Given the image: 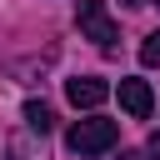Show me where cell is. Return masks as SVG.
<instances>
[{
    "instance_id": "6da1fadb",
    "label": "cell",
    "mask_w": 160,
    "mask_h": 160,
    "mask_svg": "<svg viewBox=\"0 0 160 160\" xmlns=\"http://www.w3.org/2000/svg\"><path fill=\"white\" fill-rule=\"evenodd\" d=\"M115 140H120V125H115V120H100V115L75 120V125L65 130V145H70L75 155H105V150H115Z\"/></svg>"
},
{
    "instance_id": "7a4b0ae2",
    "label": "cell",
    "mask_w": 160,
    "mask_h": 160,
    "mask_svg": "<svg viewBox=\"0 0 160 160\" xmlns=\"http://www.w3.org/2000/svg\"><path fill=\"white\" fill-rule=\"evenodd\" d=\"M75 25H80V35L95 40L100 50H115V40H120V30H115L105 0H80V5H75Z\"/></svg>"
},
{
    "instance_id": "3957f363",
    "label": "cell",
    "mask_w": 160,
    "mask_h": 160,
    "mask_svg": "<svg viewBox=\"0 0 160 160\" xmlns=\"http://www.w3.org/2000/svg\"><path fill=\"white\" fill-rule=\"evenodd\" d=\"M65 95H70L75 110H95V105H105L110 85H105L100 75H75V80H65Z\"/></svg>"
},
{
    "instance_id": "277c9868",
    "label": "cell",
    "mask_w": 160,
    "mask_h": 160,
    "mask_svg": "<svg viewBox=\"0 0 160 160\" xmlns=\"http://www.w3.org/2000/svg\"><path fill=\"white\" fill-rule=\"evenodd\" d=\"M115 95H120V110H125V115H135V120H145V115L155 110V95H150V85H145V80H120V85H115Z\"/></svg>"
},
{
    "instance_id": "5b68a950",
    "label": "cell",
    "mask_w": 160,
    "mask_h": 160,
    "mask_svg": "<svg viewBox=\"0 0 160 160\" xmlns=\"http://www.w3.org/2000/svg\"><path fill=\"white\" fill-rule=\"evenodd\" d=\"M25 125H30L35 135H50V130H55V110H50L45 100H25Z\"/></svg>"
},
{
    "instance_id": "8992f818",
    "label": "cell",
    "mask_w": 160,
    "mask_h": 160,
    "mask_svg": "<svg viewBox=\"0 0 160 160\" xmlns=\"http://www.w3.org/2000/svg\"><path fill=\"white\" fill-rule=\"evenodd\" d=\"M140 65H160V30L140 40Z\"/></svg>"
},
{
    "instance_id": "52a82bcc",
    "label": "cell",
    "mask_w": 160,
    "mask_h": 160,
    "mask_svg": "<svg viewBox=\"0 0 160 160\" xmlns=\"http://www.w3.org/2000/svg\"><path fill=\"white\" fill-rule=\"evenodd\" d=\"M145 160H160V130H150V140H145Z\"/></svg>"
},
{
    "instance_id": "ba28073f",
    "label": "cell",
    "mask_w": 160,
    "mask_h": 160,
    "mask_svg": "<svg viewBox=\"0 0 160 160\" xmlns=\"http://www.w3.org/2000/svg\"><path fill=\"white\" fill-rule=\"evenodd\" d=\"M120 160H145V155H135V150H120Z\"/></svg>"
},
{
    "instance_id": "9c48e42d",
    "label": "cell",
    "mask_w": 160,
    "mask_h": 160,
    "mask_svg": "<svg viewBox=\"0 0 160 160\" xmlns=\"http://www.w3.org/2000/svg\"><path fill=\"white\" fill-rule=\"evenodd\" d=\"M155 5H160V0H155Z\"/></svg>"
}]
</instances>
